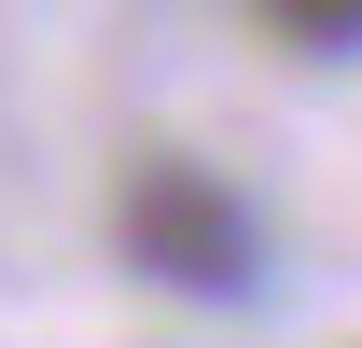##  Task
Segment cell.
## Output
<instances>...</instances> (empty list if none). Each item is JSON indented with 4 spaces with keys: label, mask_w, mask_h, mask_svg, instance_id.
<instances>
[{
    "label": "cell",
    "mask_w": 362,
    "mask_h": 348,
    "mask_svg": "<svg viewBox=\"0 0 362 348\" xmlns=\"http://www.w3.org/2000/svg\"><path fill=\"white\" fill-rule=\"evenodd\" d=\"M112 251L153 279V293H195V306H237L265 293V223L237 181H209L195 153H139L112 181Z\"/></svg>",
    "instance_id": "obj_1"
},
{
    "label": "cell",
    "mask_w": 362,
    "mask_h": 348,
    "mask_svg": "<svg viewBox=\"0 0 362 348\" xmlns=\"http://www.w3.org/2000/svg\"><path fill=\"white\" fill-rule=\"evenodd\" d=\"M265 42H293V56H362V0H349V14H307V0H279V14H265Z\"/></svg>",
    "instance_id": "obj_2"
}]
</instances>
